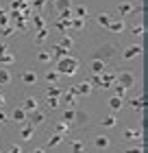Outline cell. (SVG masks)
Listing matches in <instances>:
<instances>
[{"mask_svg":"<svg viewBox=\"0 0 148 153\" xmlns=\"http://www.w3.org/2000/svg\"><path fill=\"white\" fill-rule=\"evenodd\" d=\"M4 51H7V44L2 42V44H0V53H4Z\"/></svg>","mask_w":148,"mask_h":153,"instance_id":"816d5d0a","label":"cell"},{"mask_svg":"<svg viewBox=\"0 0 148 153\" xmlns=\"http://www.w3.org/2000/svg\"><path fill=\"white\" fill-rule=\"evenodd\" d=\"M0 153H2V149H0Z\"/></svg>","mask_w":148,"mask_h":153,"instance_id":"9f6ffc18","label":"cell"},{"mask_svg":"<svg viewBox=\"0 0 148 153\" xmlns=\"http://www.w3.org/2000/svg\"><path fill=\"white\" fill-rule=\"evenodd\" d=\"M124 153H144V147H129L124 149Z\"/></svg>","mask_w":148,"mask_h":153,"instance_id":"f6af8a7d","label":"cell"},{"mask_svg":"<svg viewBox=\"0 0 148 153\" xmlns=\"http://www.w3.org/2000/svg\"><path fill=\"white\" fill-rule=\"evenodd\" d=\"M46 103H48V107H50V109H57L59 107V99H50V96H46Z\"/></svg>","mask_w":148,"mask_h":153,"instance_id":"b9f144b4","label":"cell"},{"mask_svg":"<svg viewBox=\"0 0 148 153\" xmlns=\"http://www.w3.org/2000/svg\"><path fill=\"white\" fill-rule=\"evenodd\" d=\"M63 94V88L59 85H48V90H46V96H50V99H59V96Z\"/></svg>","mask_w":148,"mask_h":153,"instance_id":"83f0119b","label":"cell"},{"mask_svg":"<svg viewBox=\"0 0 148 153\" xmlns=\"http://www.w3.org/2000/svg\"><path fill=\"white\" fill-rule=\"evenodd\" d=\"M48 2H52V0H48Z\"/></svg>","mask_w":148,"mask_h":153,"instance_id":"db71d44e","label":"cell"},{"mask_svg":"<svg viewBox=\"0 0 148 153\" xmlns=\"http://www.w3.org/2000/svg\"><path fill=\"white\" fill-rule=\"evenodd\" d=\"M116 55H118V46L113 44V42H102V44L98 46L94 53H91V59H100V61L107 64V61L113 59Z\"/></svg>","mask_w":148,"mask_h":153,"instance_id":"7a4b0ae2","label":"cell"},{"mask_svg":"<svg viewBox=\"0 0 148 153\" xmlns=\"http://www.w3.org/2000/svg\"><path fill=\"white\" fill-rule=\"evenodd\" d=\"M116 11H118L120 18L133 16V13H144V9L137 7L135 0H116Z\"/></svg>","mask_w":148,"mask_h":153,"instance_id":"3957f363","label":"cell"},{"mask_svg":"<svg viewBox=\"0 0 148 153\" xmlns=\"http://www.w3.org/2000/svg\"><path fill=\"white\" fill-rule=\"evenodd\" d=\"M70 131H72V127L66 125V123H57L54 125V134H59V136H68Z\"/></svg>","mask_w":148,"mask_h":153,"instance_id":"4dcf8cb0","label":"cell"},{"mask_svg":"<svg viewBox=\"0 0 148 153\" xmlns=\"http://www.w3.org/2000/svg\"><path fill=\"white\" fill-rule=\"evenodd\" d=\"M46 2H48V0H31V4L35 7V9H41V7H44Z\"/></svg>","mask_w":148,"mask_h":153,"instance_id":"bcb514c9","label":"cell"},{"mask_svg":"<svg viewBox=\"0 0 148 153\" xmlns=\"http://www.w3.org/2000/svg\"><path fill=\"white\" fill-rule=\"evenodd\" d=\"M111 138L107 134H94V138H91V147L94 149H111Z\"/></svg>","mask_w":148,"mask_h":153,"instance_id":"8992f818","label":"cell"},{"mask_svg":"<svg viewBox=\"0 0 148 153\" xmlns=\"http://www.w3.org/2000/svg\"><path fill=\"white\" fill-rule=\"evenodd\" d=\"M118 125H120V118H118L116 112H111V114H107V116L100 118V127L102 129H116Z\"/></svg>","mask_w":148,"mask_h":153,"instance_id":"52a82bcc","label":"cell"},{"mask_svg":"<svg viewBox=\"0 0 148 153\" xmlns=\"http://www.w3.org/2000/svg\"><path fill=\"white\" fill-rule=\"evenodd\" d=\"M142 53H144V46L139 44V42H135V44L126 46L124 51H122V59H124V61H131V59L139 57V55H142Z\"/></svg>","mask_w":148,"mask_h":153,"instance_id":"5b68a950","label":"cell"},{"mask_svg":"<svg viewBox=\"0 0 148 153\" xmlns=\"http://www.w3.org/2000/svg\"><path fill=\"white\" fill-rule=\"evenodd\" d=\"M57 44H59L61 48H66V51H70V48H72V46H74V39H72V37H70V35H63V37H61V39L57 42Z\"/></svg>","mask_w":148,"mask_h":153,"instance_id":"836d02e7","label":"cell"},{"mask_svg":"<svg viewBox=\"0 0 148 153\" xmlns=\"http://www.w3.org/2000/svg\"><path fill=\"white\" fill-rule=\"evenodd\" d=\"M4 103H7V99H4V94H0V109L4 107Z\"/></svg>","mask_w":148,"mask_h":153,"instance_id":"681fc988","label":"cell"},{"mask_svg":"<svg viewBox=\"0 0 148 153\" xmlns=\"http://www.w3.org/2000/svg\"><path fill=\"white\" fill-rule=\"evenodd\" d=\"M116 83H118V85H122L126 92H129V90H133L137 85V76H135L133 70H118L116 72Z\"/></svg>","mask_w":148,"mask_h":153,"instance_id":"277c9868","label":"cell"},{"mask_svg":"<svg viewBox=\"0 0 148 153\" xmlns=\"http://www.w3.org/2000/svg\"><path fill=\"white\" fill-rule=\"evenodd\" d=\"M54 9L57 11H63V9H72V0H52Z\"/></svg>","mask_w":148,"mask_h":153,"instance_id":"1f68e13d","label":"cell"},{"mask_svg":"<svg viewBox=\"0 0 148 153\" xmlns=\"http://www.w3.org/2000/svg\"><path fill=\"white\" fill-rule=\"evenodd\" d=\"M31 20H33V26H35V29H44V26H46V20L41 18L39 13H33Z\"/></svg>","mask_w":148,"mask_h":153,"instance_id":"8d00e7d4","label":"cell"},{"mask_svg":"<svg viewBox=\"0 0 148 153\" xmlns=\"http://www.w3.org/2000/svg\"><path fill=\"white\" fill-rule=\"evenodd\" d=\"M48 37V29H46V26H44V29H37V35H35V44H44V39Z\"/></svg>","mask_w":148,"mask_h":153,"instance_id":"d590c367","label":"cell"},{"mask_svg":"<svg viewBox=\"0 0 148 153\" xmlns=\"http://www.w3.org/2000/svg\"><path fill=\"white\" fill-rule=\"evenodd\" d=\"M122 138L124 140H137V138H142V129H124Z\"/></svg>","mask_w":148,"mask_h":153,"instance_id":"4316f807","label":"cell"},{"mask_svg":"<svg viewBox=\"0 0 148 153\" xmlns=\"http://www.w3.org/2000/svg\"><path fill=\"white\" fill-rule=\"evenodd\" d=\"M2 2H4V0H0V4H2Z\"/></svg>","mask_w":148,"mask_h":153,"instance_id":"f5cc1de1","label":"cell"},{"mask_svg":"<svg viewBox=\"0 0 148 153\" xmlns=\"http://www.w3.org/2000/svg\"><path fill=\"white\" fill-rule=\"evenodd\" d=\"M131 107L133 109H137V112H146V94H137V96H133L131 99Z\"/></svg>","mask_w":148,"mask_h":153,"instance_id":"4fadbf2b","label":"cell"},{"mask_svg":"<svg viewBox=\"0 0 148 153\" xmlns=\"http://www.w3.org/2000/svg\"><path fill=\"white\" fill-rule=\"evenodd\" d=\"M72 13H74L76 18H81V20H87V16H89V9H87L85 4H79V7H76V11H72Z\"/></svg>","mask_w":148,"mask_h":153,"instance_id":"d6a6232c","label":"cell"},{"mask_svg":"<svg viewBox=\"0 0 148 153\" xmlns=\"http://www.w3.org/2000/svg\"><path fill=\"white\" fill-rule=\"evenodd\" d=\"M7 153H22V144H11V147L7 149Z\"/></svg>","mask_w":148,"mask_h":153,"instance_id":"ee69618b","label":"cell"},{"mask_svg":"<svg viewBox=\"0 0 148 153\" xmlns=\"http://www.w3.org/2000/svg\"><path fill=\"white\" fill-rule=\"evenodd\" d=\"M68 22H70V20H59V22L54 24V26H57V31H61V33H68V31H70V29H68Z\"/></svg>","mask_w":148,"mask_h":153,"instance_id":"60d3db41","label":"cell"},{"mask_svg":"<svg viewBox=\"0 0 148 153\" xmlns=\"http://www.w3.org/2000/svg\"><path fill=\"white\" fill-rule=\"evenodd\" d=\"M22 2H26V0H22Z\"/></svg>","mask_w":148,"mask_h":153,"instance_id":"11a10c76","label":"cell"},{"mask_svg":"<svg viewBox=\"0 0 148 153\" xmlns=\"http://www.w3.org/2000/svg\"><path fill=\"white\" fill-rule=\"evenodd\" d=\"M59 99H63L66 107H68V105L72 107L74 103H76V99H79V92H76V88H68V90H63V94L59 96Z\"/></svg>","mask_w":148,"mask_h":153,"instance_id":"9c48e42d","label":"cell"},{"mask_svg":"<svg viewBox=\"0 0 148 153\" xmlns=\"http://www.w3.org/2000/svg\"><path fill=\"white\" fill-rule=\"evenodd\" d=\"M7 123H9V114L0 109V125H7Z\"/></svg>","mask_w":148,"mask_h":153,"instance_id":"7dc6e473","label":"cell"},{"mask_svg":"<svg viewBox=\"0 0 148 153\" xmlns=\"http://www.w3.org/2000/svg\"><path fill=\"white\" fill-rule=\"evenodd\" d=\"M11 64H15V55L9 51L0 53V66H11Z\"/></svg>","mask_w":148,"mask_h":153,"instance_id":"d4e9b609","label":"cell"},{"mask_svg":"<svg viewBox=\"0 0 148 153\" xmlns=\"http://www.w3.org/2000/svg\"><path fill=\"white\" fill-rule=\"evenodd\" d=\"M33 131H35V127H33L29 120H24V123H22V129H20V138H22V140H31V138H33Z\"/></svg>","mask_w":148,"mask_h":153,"instance_id":"2e32d148","label":"cell"},{"mask_svg":"<svg viewBox=\"0 0 148 153\" xmlns=\"http://www.w3.org/2000/svg\"><path fill=\"white\" fill-rule=\"evenodd\" d=\"M24 109V112H35V109H39V103L35 96H24V101H22V105H20Z\"/></svg>","mask_w":148,"mask_h":153,"instance_id":"5bb4252c","label":"cell"},{"mask_svg":"<svg viewBox=\"0 0 148 153\" xmlns=\"http://www.w3.org/2000/svg\"><path fill=\"white\" fill-rule=\"evenodd\" d=\"M44 79H46L48 83H50V85H57L59 79H61V74H59L57 70H54V68H50V70H48V72L44 74Z\"/></svg>","mask_w":148,"mask_h":153,"instance_id":"cb8c5ba5","label":"cell"},{"mask_svg":"<svg viewBox=\"0 0 148 153\" xmlns=\"http://www.w3.org/2000/svg\"><path fill=\"white\" fill-rule=\"evenodd\" d=\"M63 138H66V136H59V134H52L50 138H48V147H59V144L63 142Z\"/></svg>","mask_w":148,"mask_h":153,"instance_id":"e575fe53","label":"cell"},{"mask_svg":"<svg viewBox=\"0 0 148 153\" xmlns=\"http://www.w3.org/2000/svg\"><path fill=\"white\" fill-rule=\"evenodd\" d=\"M20 81H22L24 85H37L39 76H37L35 70H22V72H20Z\"/></svg>","mask_w":148,"mask_h":153,"instance_id":"ba28073f","label":"cell"},{"mask_svg":"<svg viewBox=\"0 0 148 153\" xmlns=\"http://www.w3.org/2000/svg\"><path fill=\"white\" fill-rule=\"evenodd\" d=\"M113 83H116V72H100V88L102 90L113 88Z\"/></svg>","mask_w":148,"mask_h":153,"instance_id":"7c38bea8","label":"cell"},{"mask_svg":"<svg viewBox=\"0 0 148 153\" xmlns=\"http://www.w3.org/2000/svg\"><path fill=\"white\" fill-rule=\"evenodd\" d=\"M74 88H76V92H79V96H89L91 90H94V85L89 83V79H85L83 83H79V85H74Z\"/></svg>","mask_w":148,"mask_h":153,"instance_id":"ac0fdd59","label":"cell"},{"mask_svg":"<svg viewBox=\"0 0 148 153\" xmlns=\"http://www.w3.org/2000/svg\"><path fill=\"white\" fill-rule=\"evenodd\" d=\"M87 125H89V114H87V112H81V109H76L72 127H87Z\"/></svg>","mask_w":148,"mask_h":153,"instance_id":"8fae6325","label":"cell"},{"mask_svg":"<svg viewBox=\"0 0 148 153\" xmlns=\"http://www.w3.org/2000/svg\"><path fill=\"white\" fill-rule=\"evenodd\" d=\"M131 33H133L135 37H142L144 33H146V26H144V24H133V26H131Z\"/></svg>","mask_w":148,"mask_h":153,"instance_id":"74e56055","label":"cell"},{"mask_svg":"<svg viewBox=\"0 0 148 153\" xmlns=\"http://www.w3.org/2000/svg\"><path fill=\"white\" fill-rule=\"evenodd\" d=\"M105 61H100V59H89V70H91V74H100V72H105Z\"/></svg>","mask_w":148,"mask_h":153,"instance_id":"44dd1931","label":"cell"},{"mask_svg":"<svg viewBox=\"0 0 148 153\" xmlns=\"http://www.w3.org/2000/svg\"><path fill=\"white\" fill-rule=\"evenodd\" d=\"M72 18H74L72 9H63V11H59V20H72Z\"/></svg>","mask_w":148,"mask_h":153,"instance_id":"ab89813d","label":"cell"},{"mask_svg":"<svg viewBox=\"0 0 148 153\" xmlns=\"http://www.w3.org/2000/svg\"><path fill=\"white\" fill-rule=\"evenodd\" d=\"M85 20H81V18H72L68 22V29H74V31H85Z\"/></svg>","mask_w":148,"mask_h":153,"instance_id":"484cf974","label":"cell"},{"mask_svg":"<svg viewBox=\"0 0 148 153\" xmlns=\"http://www.w3.org/2000/svg\"><path fill=\"white\" fill-rule=\"evenodd\" d=\"M33 153H46V149H41V147H35V149H33Z\"/></svg>","mask_w":148,"mask_h":153,"instance_id":"f907efd6","label":"cell"},{"mask_svg":"<svg viewBox=\"0 0 148 153\" xmlns=\"http://www.w3.org/2000/svg\"><path fill=\"white\" fill-rule=\"evenodd\" d=\"M113 90H116V96H120V99L126 96V90H124L122 85H118V83H113Z\"/></svg>","mask_w":148,"mask_h":153,"instance_id":"7bdbcfd3","label":"cell"},{"mask_svg":"<svg viewBox=\"0 0 148 153\" xmlns=\"http://www.w3.org/2000/svg\"><path fill=\"white\" fill-rule=\"evenodd\" d=\"M9 83H11V70L0 66V85H9Z\"/></svg>","mask_w":148,"mask_h":153,"instance_id":"f1b7e54d","label":"cell"},{"mask_svg":"<svg viewBox=\"0 0 148 153\" xmlns=\"http://www.w3.org/2000/svg\"><path fill=\"white\" fill-rule=\"evenodd\" d=\"M81 68V61L76 57H70V55H66V57L57 59V66H54V70H57L61 76H74L76 72H79Z\"/></svg>","mask_w":148,"mask_h":153,"instance_id":"6da1fadb","label":"cell"},{"mask_svg":"<svg viewBox=\"0 0 148 153\" xmlns=\"http://www.w3.org/2000/svg\"><path fill=\"white\" fill-rule=\"evenodd\" d=\"M107 107L111 109V112H122V107H124V103H122V99L120 96H109V101H107Z\"/></svg>","mask_w":148,"mask_h":153,"instance_id":"9a60e30c","label":"cell"},{"mask_svg":"<svg viewBox=\"0 0 148 153\" xmlns=\"http://www.w3.org/2000/svg\"><path fill=\"white\" fill-rule=\"evenodd\" d=\"M70 151L72 153H85V140H83V138H74V140L70 142Z\"/></svg>","mask_w":148,"mask_h":153,"instance_id":"7402d4cb","label":"cell"},{"mask_svg":"<svg viewBox=\"0 0 148 153\" xmlns=\"http://www.w3.org/2000/svg\"><path fill=\"white\" fill-rule=\"evenodd\" d=\"M9 24V18H7V13H2V16H0V26H7Z\"/></svg>","mask_w":148,"mask_h":153,"instance_id":"c3c4849f","label":"cell"},{"mask_svg":"<svg viewBox=\"0 0 148 153\" xmlns=\"http://www.w3.org/2000/svg\"><path fill=\"white\" fill-rule=\"evenodd\" d=\"M26 116H29V112H24L22 107H15V109H13V112L9 114V118H11L13 123H24V120H26Z\"/></svg>","mask_w":148,"mask_h":153,"instance_id":"ffe728a7","label":"cell"},{"mask_svg":"<svg viewBox=\"0 0 148 153\" xmlns=\"http://www.w3.org/2000/svg\"><path fill=\"white\" fill-rule=\"evenodd\" d=\"M96 22L100 24L102 29H107V26H109V22H111V16H109L107 11H102V13H98V16H96Z\"/></svg>","mask_w":148,"mask_h":153,"instance_id":"f546056e","label":"cell"},{"mask_svg":"<svg viewBox=\"0 0 148 153\" xmlns=\"http://www.w3.org/2000/svg\"><path fill=\"white\" fill-rule=\"evenodd\" d=\"M26 120H29V123L33 125V127L37 129L39 125L46 120V114H44V112H39V109H35V112H29V116H26Z\"/></svg>","mask_w":148,"mask_h":153,"instance_id":"30bf717a","label":"cell"},{"mask_svg":"<svg viewBox=\"0 0 148 153\" xmlns=\"http://www.w3.org/2000/svg\"><path fill=\"white\" fill-rule=\"evenodd\" d=\"M37 61L39 64H48V61H52V57L48 51H41V53H37Z\"/></svg>","mask_w":148,"mask_h":153,"instance_id":"f35d334b","label":"cell"},{"mask_svg":"<svg viewBox=\"0 0 148 153\" xmlns=\"http://www.w3.org/2000/svg\"><path fill=\"white\" fill-rule=\"evenodd\" d=\"M107 31H111V33H124L126 31V22H124V20H111L109 26H107Z\"/></svg>","mask_w":148,"mask_h":153,"instance_id":"e0dca14e","label":"cell"},{"mask_svg":"<svg viewBox=\"0 0 148 153\" xmlns=\"http://www.w3.org/2000/svg\"><path fill=\"white\" fill-rule=\"evenodd\" d=\"M74 114H76V107H66V109H63V114H61V123H66V125H70V127H72Z\"/></svg>","mask_w":148,"mask_h":153,"instance_id":"d6986e66","label":"cell"},{"mask_svg":"<svg viewBox=\"0 0 148 153\" xmlns=\"http://www.w3.org/2000/svg\"><path fill=\"white\" fill-rule=\"evenodd\" d=\"M48 53H50V57H52L54 61H57V59H61V57H66V55H68V51H66V48H61L59 44H52V48H50Z\"/></svg>","mask_w":148,"mask_h":153,"instance_id":"603a6c76","label":"cell"}]
</instances>
